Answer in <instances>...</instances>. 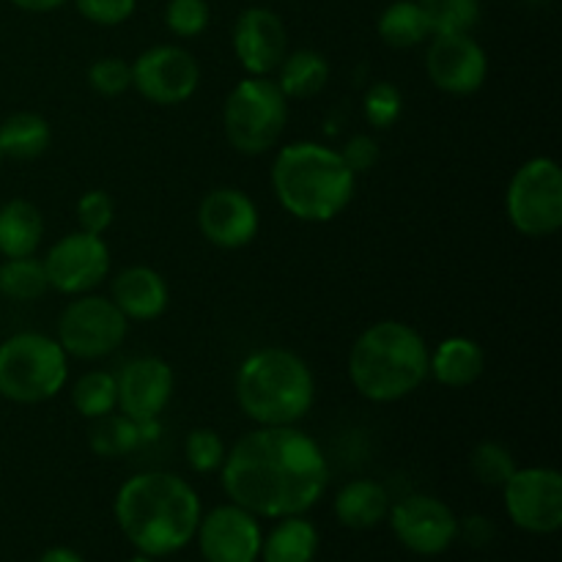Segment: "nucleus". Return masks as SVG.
<instances>
[{"instance_id":"f257e3e1","label":"nucleus","mask_w":562,"mask_h":562,"mask_svg":"<svg viewBox=\"0 0 562 562\" xmlns=\"http://www.w3.org/2000/svg\"><path fill=\"white\" fill-rule=\"evenodd\" d=\"M223 492L258 519L305 516L324 497L329 461L300 426H256L225 453Z\"/></svg>"},{"instance_id":"f03ea898","label":"nucleus","mask_w":562,"mask_h":562,"mask_svg":"<svg viewBox=\"0 0 562 562\" xmlns=\"http://www.w3.org/2000/svg\"><path fill=\"white\" fill-rule=\"evenodd\" d=\"M121 536L146 558H168L195 541L203 516L201 497L190 481L173 472H137L126 477L113 499Z\"/></svg>"},{"instance_id":"7ed1b4c3","label":"nucleus","mask_w":562,"mask_h":562,"mask_svg":"<svg viewBox=\"0 0 562 562\" xmlns=\"http://www.w3.org/2000/svg\"><path fill=\"white\" fill-rule=\"evenodd\" d=\"M269 181L283 212L313 225L338 220L357 192V176L338 148L318 140L285 143L274 154Z\"/></svg>"},{"instance_id":"20e7f679","label":"nucleus","mask_w":562,"mask_h":562,"mask_svg":"<svg viewBox=\"0 0 562 562\" xmlns=\"http://www.w3.org/2000/svg\"><path fill=\"white\" fill-rule=\"evenodd\" d=\"M431 346L412 324L382 318L362 329L349 351V379L371 404H395L426 384Z\"/></svg>"},{"instance_id":"39448f33","label":"nucleus","mask_w":562,"mask_h":562,"mask_svg":"<svg viewBox=\"0 0 562 562\" xmlns=\"http://www.w3.org/2000/svg\"><path fill=\"white\" fill-rule=\"evenodd\" d=\"M234 395L256 426H300L316 406V376L296 351L263 346L239 362Z\"/></svg>"},{"instance_id":"423d86ee","label":"nucleus","mask_w":562,"mask_h":562,"mask_svg":"<svg viewBox=\"0 0 562 562\" xmlns=\"http://www.w3.org/2000/svg\"><path fill=\"white\" fill-rule=\"evenodd\" d=\"M69 384V355L55 335L14 333L0 340V398L33 406L55 398Z\"/></svg>"},{"instance_id":"0eeeda50","label":"nucleus","mask_w":562,"mask_h":562,"mask_svg":"<svg viewBox=\"0 0 562 562\" xmlns=\"http://www.w3.org/2000/svg\"><path fill=\"white\" fill-rule=\"evenodd\" d=\"M289 126V99L274 77H241L223 104V132L234 151L261 157L272 151Z\"/></svg>"},{"instance_id":"6e6552de","label":"nucleus","mask_w":562,"mask_h":562,"mask_svg":"<svg viewBox=\"0 0 562 562\" xmlns=\"http://www.w3.org/2000/svg\"><path fill=\"white\" fill-rule=\"evenodd\" d=\"M505 217L527 239H549L562 228V170L558 159L521 162L505 187Z\"/></svg>"},{"instance_id":"1a4fd4ad","label":"nucleus","mask_w":562,"mask_h":562,"mask_svg":"<svg viewBox=\"0 0 562 562\" xmlns=\"http://www.w3.org/2000/svg\"><path fill=\"white\" fill-rule=\"evenodd\" d=\"M130 335V322L124 313L113 305L110 296L80 294L71 296L69 305L60 311L55 340L69 355V360H104L124 346Z\"/></svg>"},{"instance_id":"9d476101","label":"nucleus","mask_w":562,"mask_h":562,"mask_svg":"<svg viewBox=\"0 0 562 562\" xmlns=\"http://www.w3.org/2000/svg\"><path fill=\"white\" fill-rule=\"evenodd\" d=\"M132 88L157 108H176L201 88V64L179 44H154L132 60Z\"/></svg>"},{"instance_id":"9b49d317","label":"nucleus","mask_w":562,"mask_h":562,"mask_svg":"<svg viewBox=\"0 0 562 562\" xmlns=\"http://www.w3.org/2000/svg\"><path fill=\"white\" fill-rule=\"evenodd\" d=\"M390 530L417 558H439L459 541V516L434 494H406L390 505Z\"/></svg>"},{"instance_id":"f8f14e48","label":"nucleus","mask_w":562,"mask_h":562,"mask_svg":"<svg viewBox=\"0 0 562 562\" xmlns=\"http://www.w3.org/2000/svg\"><path fill=\"white\" fill-rule=\"evenodd\" d=\"M505 514L530 536H552L562 527V475L554 467H516L503 486Z\"/></svg>"},{"instance_id":"ddd939ff","label":"nucleus","mask_w":562,"mask_h":562,"mask_svg":"<svg viewBox=\"0 0 562 562\" xmlns=\"http://www.w3.org/2000/svg\"><path fill=\"white\" fill-rule=\"evenodd\" d=\"M110 247L104 236L88 231H69L42 258L49 291L64 296L91 294L110 274Z\"/></svg>"},{"instance_id":"4468645a","label":"nucleus","mask_w":562,"mask_h":562,"mask_svg":"<svg viewBox=\"0 0 562 562\" xmlns=\"http://www.w3.org/2000/svg\"><path fill=\"white\" fill-rule=\"evenodd\" d=\"M426 75L437 91L472 97L488 80V55L472 33H439L428 38Z\"/></svg>"},{"instance_id":"2eb2a0df","label":"nucleus","mask_w":562,"mask_h":562,"mask_svg":"<svg viewBox=\"0 0 562 562\" xmlns=\"http://www.w3.org/2000/svg\"><path fill=\"white\" fill-rule=\"evenodd\" d=\"M203 562H258L261 519L236 503H225L201 516L195 530Z\"/></svg>"},{"instance_id":"dca6fc26","label":"nucleus","mask_w":562,"mask_h":562,"mask_svg":"<svg viewBox=\"0 0 562 562\" xmlns=\"http://www.w3.org/2000/svg\"><path fill=\"white\" fill-rule=\"evenodd\" d=\"M261 228L256 201L239 187H214L198 206V231L220 250H241Z\"/></svg>"},{"instance_id":"f3484780","label":"nucleus","mask_w":562,"mask_h":562,"mask_svg":"<svg viewBox=\"0 0 562 562\" xmlns=\"http://www.w3.org/2000/svg\"><path fill=\"white\" fill-rule=\"evenodd\" d=\"M231 47L247 75L272 77L289 53V31L278 11L267 5H250L236 16Z\"/></svg>"},{"instance_id":"a211bd4d","label":"nucleus","mask_w":562,"mask_h":562,"mask_svg":"<svg viewBox=\"0 0 562 562\" xmlns=\"http://www.w3.org/2000/svg\"><path fill=\"white\" fill-rule=\"evenodd\" d=\"M119 384V412L130 420H162L176 390L173 368L162 357H135L115 373Z\"/></svg>"},{"instance_id":"6ab92c4d","label":"nucleus","mask_w":562,"mask_h":562,"mask_svg":"<svg viewBox=\"0 0 562 562\" xmlns=\"http://www.w3.org/2000/svg\"><path fill=\"white\" fill-rule=\"evenodd\" d=\"M110 300L126 316V322H157L170 305L168 280L146 263H132L110 280Z\"/></svg>"},{"instance_id":"aec40b11","label":"nucleus","mask_w":562,"mask_h":562,"mask_svg":"<svg viewBox=\"0 0 562 562\" xmlns=\"http://www.w3.org/2000/svg\"><path fill=\"white\" fill-rule=\"evenodd\" d=\"M486 371V351L475 338L450 335L439 340L428 357V379L448 390H467Z\"/></svg>"},{"instance_id":"412c9836","label":"nucleus","mask_w":562,"mask_h":562,"mask_svg":"<svg viewBox=\"0 0 562 562\" xmlns=\"http://www.w3.org/2000/svg\"><path fill=\"white\" fill-rule=\"evenodd\" d=\"M390 492L384 483L371 481V477H355L335 494V519L349 530H373L382 525L390 514Z\"/></svg>"},{"instance_id":"4be33fe9","label":"nucleus","mask_w":562,"mask_h":562,"mask_svg":"<svg viewBox=\"0 0 562 562\" xmlns=\"http://www.w3.org/2000/svg\"><path fill=\"white\" fill-rule=\"evenodd\" d=\"M44 241V217L36 203L11 198L0 206V256H36Z\"/></svg>"},{"instance_id":"5701e85b","label":"nucleus","mask_w":562,"mask_h":562,"mask_svg":"<svg viewBox=\"0 0 562 562\" xmlns=\"http://www.w3.org/2000/svg\"><path fill=\"white\" fill-rule=\"evenodd\" d=\"M318 536L316 525L305 516H285L278 519V525L263 536L261 541V562H313L318 554Z\"/></svg>"},{"instance_id":"b1692460","label":"nucleus","mask_w":562,"mask_h":562,"mask_svg":"<svg viewBox=\"0 0 562 562\" xmlns=\"http://www.w3.org/2000/svg\"><path fill=\"white\" fill-rule=\"evenodd\" d=\"M53 146V126L44 115L33 110H20L3 119L0 124V154L3 159H16V162H31L47 154Z\"/></svg>"},{"instance_id":"393cba45","label":"nucleus","mask_w":562,"mask_h":562,"mask_svg":"<svg viewBox=\"0 0 562 562\" xmlns=\"http://www.w3.org/2000/svg\"><path fill=\"white\" fill-rule=\"evenodd\" d=\"M274 75H278L274 82L291 102V99H313L316 93H322L327 88L333 69H329V60L322 53L305 47L285 53Z\"/></svg>"},{"instance_id":"a878e982","label":"nucleus","mask_w":562,"mask_h":562,"mask_svg":"<svg viewBox=\"0 0 562 562\" xmlns=\"http://www.w3.org/2000/svg\"><path fill=\"white\" fill-rule=\"evenodd\" d=\"M376 33L387 47L412 49L431 38V25H428L426 11L420 9L417 0H393L379 14Z\"/></svg>"},{"instance_id":"bb28decb","label":"nucleus","mask_w":562,"mask_h":562,"mask_svg":"<svg viewBox=\"0 0 562 562\" xmlns=\"http://www.w3.org/2000/svg\"><path fill=\"white\" fill-rule=\"evenodd\" d=\"M69 398L77 415L91 423L99 420V417L113 415V412H119V384H115V373L102 371V368L86 371L80 379L71 382Z\"/></svg>"},{"instance_id":"cd10ccee","label":"nucleus","mask_w":562,"mask_h":562,"mask_svg":"<svg viewBox=\"0 0 562 562\" xmlns=\"http://www.w3.org/2000/svg\"><path fill=\"white\" fill-rule=\"evenodd\" d=\"M49 291L42 258H5L0 263V296L11 302H36Z\"/></svg>"},{"instance_id":"c85d7f7f","label":"nucleus","mask_w":562,"mask_h":562,"mask_svg":"<svg viewBox=\"0 0 562 562\" xmlns=\"http://www.w3.org/2000/svg\"><path fill=\"white\" fill-rule=\"evenodd\" d=\"M88 445L102 459H121V456H130L143 448L140 428L126 415L113 412V415L93 420L91 434H88Z\"/></svg>"},{"instance_id":"c756f323","label":"nucleus","mask_w":562,"mask_h":562,"mask_svg":"<svg viewBox=\"0 0 562 562\" xmlns=\"http://www.w3.org/2000/svg\"><path fill=\"white\" fill-rule=\"evenodd\" d=\"M426 11L431 36L439 33H472L481 22V0H417Z\"/></svg>"},{"instance_id":"7c9ffc66","label":"nucleus","mask_w":562,"mask_h":562,"mask_svg":"<svg viewBox=\"0 0 562 562\" xmlns=\"http://www.w3.org/2000/svg\"><path fill=\"white\" fill-rule=\"evenodd\" d=\"M516 467L519 464H516L514 450L503 442H494V439L475 445L470 453V472L477 483L488 488H503L516 472Z\"/></svg>"},{"instance_id":"2f4dec72","label":"nucleus","mask_w":562,"mask_h":562,"mask_svg":"<svg viewBox=\"0 0 562 562\" xmlns=\"http://www.w3.org/2000/svg\"><path fill=\"white\" fill-rule=\"evenodd\" d=\"M225 453H228V445L220 437L214 428H192L184 439V459L187 467L198 475H212L220 472L225 464Z\"/></svg>"},{"instance_id":"473e14b6","label":"nucleus","mask_w":562,"mask_h":562,"mask_svg":"<svg viewBox=\"0 0 562 562\" xmlns=\"http://www.w3.org/2000/svg\"><path fill=\"white\" fill-rule=\"evenodd\" d=\"M401 113H404V97H401L398 86H393V82H373L366 97H362V115H366L371 130H393L398 124Z\"/></svg>"},{"instance_id":"72a5a7b5","label":"nucleus","mask_w":562,"mask_h":562,"mask_svg":"<svg viewBox=\"0 0 562 562\" xmlns=\"http://www.w3.org/2000/svg\"><path fill=\"white\" fill-rule=\"evenodd\" d=\"M212 22V5L209 0H168L165 5V27L176 38H195L206 33Z\"/></svg>"},{"instance_id":"f704fd0d","label":"nucleus","mask_w":562,"mask_h":562,"mask_svg":"<svg viewBox=\"0 0 562 562\" xmlns=\"http://www.w3.org/2000/svg\"><path fill=\"white\" fill-rule=\"evenodd\" d=\"M88 86L99 97L115 99L121 93H126L132 88V66L124 58H115V55H104L97 58L88 66Z\"/></svg>"},{"instance_id":"c9c22d12","label":"nucleus","mask_w":562,"mask_h":562,"mask_svg":"<svg viewBox=\"0 0 562 562\" xmlns=\"http://www.w3.org/2000/svg\"><path fill=\"white\" fill-rule=\"evenodd\" d=\"M75 217H77V228L80 231L104 236V231H108L115 220L113 195L104 190L82 192L80 201H77L75 206Z\"/></svg>"},{"instance_id":"e433bc0d","label":"nucleus","mask_w":562,"mask_h":562,"mask_svg":"<svg viewBox=\"0 0 562 562\" xmlns=\"http://www.w3.org/2000/svg\"><path fill=\"white\" fill-rule=\"evenodd\" d=\"M80 11V16L91 25L115 27L132 20L137 9V0H71Z\"/></svg>"},{"instance_id":"4c0bfd02","label":"nucleus","mask_w":562,"mask_h":562,"mask_svg":"<svg viewBox=\"0 0 562 562\" xmlns=\"http://www.w3.org/2000/svg\"><path fill=\"white\" fill-rule=\"evenodd\" d=\"M338 151L357 179H360L362 173H371V170L379 165V159H382V146H379L376 137L366 135V132L351 135L349 140L344 143V148H338Z\"/></svg>"},{"instance_id":"58836bf2","label":"nucleus","mask_w":562,"mask_h":562,"mask_svg":"<svg viewBox=\"0 0 562 562\" xmlns=\"http://www.w3.org/2000/svg\"><path fill=\"white\" fill-rule=\"evenodd\" d=\"M459 538H464L470 547H486L494 541V525L486 516L475 514L467 516L464 521H459Z\"/></svg>"},{"instance_id":"ea45409f","label":"nucleus","mask_w":562,"mask_h":562,"mask_svg":"<svg viewBox=\"0 0 562 562\" xmlns=\"http://www.w3.org/2000/svg\"><path fill=\"white\" fill-rule=\"evenodd\" d=\"M9 3L20 11H27V14H49V11H58L60 5L71 3V0H9Z\"/></svg>"},{"instance_id":"a19ab883","label":"nucleus","mask_w":562,"mask_h":562,"mask_svg":"<svg viewBox=\"0 0 562 562\" xmlns=\"http://www.w3.org/2000/svg\"><path fill=\"white\" fill-rule=\"evenodd\" d=\"M38 562H86V558L71 547H53L38 558Z\"/></svg>"},{"instance_id":"79ce46f5","label":"nucleus","mask_w":562,"mask_h":562,"mask_svg":"<svg viewBox=\"0 0 562 562\" xmlns=\"http://www.w3.org/2000/svg\"><path fill=\"white\" fill-rule=\"evenodd\" d=\"M126 562H157V560H154V558H146V554H135V558L126 560Z\"/></svg>"},{"instance_id":"37998d69","label":"nucleus","mask_w":562,"mask_h":562,"mask_svg":"<svg viewBox=\"0 0 562 562\" xmlns=\"http://www.w3.org/2000/svg\"><path fill=\"white\" fill-rule=\"evenodd\" d=\"M532 3H543V0H532Z\"/></svg>"},{"instance_id":"c03bdc74","label":"nucleus","mask_w":562,"mask_h":562,"mask_svg":"<svg viewBox=\"0 0 562 562\" xmlns=\"http://www.w3.org/2000/svg\"><path fill=\"white\" fill-rule=\"evenodd\" d=\"M0 162H3V154H0Z\"/></svg>"}]
</instances>
